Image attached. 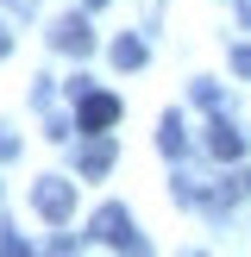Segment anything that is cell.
<instances>
[{
    "label": "cell",
    "mask_w": 251,
    "mask_h": 257,
    "mask_svg": "<svg viewBox=\"0 0 251 257\" xmlns=\"http://www.w3.org/2000/svg\"><path fill=\"white\" fill-rule=\"evenodd\" d=\"M232 69H238V75H251V44H232Z\"/></svg>",
    "instance_id": "obj_9"
},
{
    "label": "cell",
    "mask_w": 251,
    "mask_h": 257,
    "mask_svg": "<svg viewBox=\"0 0 251 257\" xmlns=\"http://www.w3.org/2000/svg\"><path fill=\"white\" fill-rule=\"evenodd\" d=\"M32 207L44 213L50 226H63L75 213V182H63V176H44V182H32Z\"/></svg>",
    "instance_id": "obj_2"
},
{
    "label": "cell",
    "mask_w": 251,
    "mask_h": 257,
    "mask_svg": "<svg viewBox=\"0 0 251 257\" xmlns=\"http://www.w3.org/2000/svg\"><path fill=\"white\" fill-rule=\"evenodd\" d=\"M157 151H163V157H182V151H188V125H182V113H163V125H157Z\"/></svg>",
    "instance_id": "obj_7"
},
{
    "label": "cell",
    "mask_w": 251,
    "mask_h": 257,
    "mask_svg": "<svg viewBox=\"0 0 251 257\" xmlns=\"http://www.w3.org/2000/svg\"><path fill=\"white\" fill-rule=\"evenodd\" d=\"M88 232H94L100 245H113V251H145V238H138L132 213H126L119 201H107V207H94V220H88Z\"/></svg>",
    "instance_id": "obj_1"
},
{
    "label": "cell",
    "mask_w": 251,
    "mask_h": 257,
    "mask_svg": "<svg viewBox=\"0 0 251 257\" xmlns=\"http://www.w3.org/2000/svg\"><path fill=\"white\" fill-rule=\"evenodd\" d=\"M145 57H151V50H145V38H113V63H119V69H138Z\"/></svg>",
    "instance_id": "obj_8"
},
{
    "label": "cell",
    "mask_w": 251,
    "mask_h": 257,
    "mask_svg": "<svg viewBox=\"0 0 251 257\" xmlns=\"http://www.w3.org/2000/svg\"><path fill=\"white\" fill-rule=\"evenodd\" d=\"M13 151H19V138H13L7 125H0V157H13Z\"/></svg>",
    "instance_id": "obj_10"
},
{
    "label": "cell",
    "mask_w": 251,
    "mask_h": 257,
    "mask_svg": "<svg viewBox=\"0 0 251 257\" xmlns=\"http://www.w3.org/2000/svg\"><path fill=\"white\" fill-rule=\"evenodd\" d=\"M82 7H107V0H82Z\"/></svg>",
    "instance_id": "obj_12"
},
{
    "label": "cell",
    "mask_w": 251,
    "mask_h": 257,
    "mask_svg": "<svg viewBox=\"0 0 251 257\" xmlns=\"http://www.w3.org/2000/svg\"><path fill=\"white\" fill-rule=\"evenodd\" d=\"M7 50H13V32H7V19H0V57H7Z\"/></svg>",
    "instance_id": "obj_11"
},
{
    "label": "cell",
    "mask_w": 251,
    "mask_h": 257,
    "mask_svg": "<svg viewBox=\"0 0 251 257\" xmlns=\"http://www.w3.org/2000/svg\"><path fill=\"white\" fill-rule=\"evenodd\" d=\"M119 119V100L100 94V88H82L75 94V132H107V125Z\"/></svg>",
    "instance_id": "obj_3"
},
{
    "label": "cell",
    "mask_w": 251,
    "mask_h": 257,
    "mask_svg": "<svg viewBox=\"0 0 251 257\" xmlns=\"http://www.w3.org/2000/svg\"><path fill=\"white\" fill-rule=\"evenodd\" d=\"M50 44H57V50H69V57H88V50H94V32H88V19H82V13H63V19L50 25Z\"/></svg>",
    "instance_id": "obj_4"
},
{
    "label": "cell",
    "mask_w": 251,
    "mask_h": 257,
    "mask_svg": "<svg viewBox=\"0 0 251 257\" xmlns=\"http://www.w3.org/2000/svg\"><path fill=\"white\" fill-rule=\"evenodd\" d=\"M207 151H213L220 163H238V157H245V132H238L232 119H213V125H207Z\"/></svg>",
    "instance_id": "obj_6"
},
{
    "label": "cell",
    "mask_w": 251,
    "mask_h": 257,
    "mask_svg": "<svg viewBox=\"0 0 251 257\" xmlns=\"http://www.w3.org/2000/svg\"><path fill=\"white\" fill-rule=\"evenodd\" d=\"M82 138H88V145H82V157H75V170H82L88 182H100V176L113 170V138L107 132H82Z\"/></svg>",
    "instance_id": "obj_5"
}]
</instances>
